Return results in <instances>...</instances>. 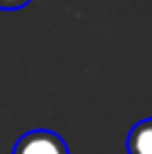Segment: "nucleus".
<instances>
[{"instance_id": "obj_1", "label": "nucleus", "mask_w": 152, "mask_h": 154, "mask_svg": "<svg viewBox=\"0 0 152 154\" xmlns=\"http://www.w3.org/2000/svg\"><path fill=\"white\" fill-rule=\"evenodd\" d=\"M14 154H70V150L63 136H58L56 132L31 130L16 141Z\"/></svg>"}, {"instance_id": "obj_2", "label": "nucleus", "mask_w": 152, "mask_h": 154, "mask_svg": "<svg viewBox=\"0 0 152 154\" xmlns=\"http://www.w3.org/2000/svg\"><path fill=\"white\" fill-rule=\"evenodd\" d=\"M125 145L128 154H152V116L130 130Z\"/></svg>"}, {"instance_id": "obj_3", "label": "nucleus", "mask_w": 152, "mask_h": 154, "mask_svg": "<svg viewBox=\"0 0 152 154\" xmlns=\"http://www.w3.org/2000/svg\"><path fill=\"white\" fill-rule=\"evenodd\" d=\"M29 2L31 0H0V9L2 11H16V9H23Z\"/></svg>"}]
</instances>
